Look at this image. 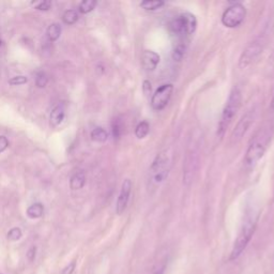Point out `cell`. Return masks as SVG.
Masks as SVG:
<instances>
[{"label": "cell", "mask_w": 274, "mask_h": 274, "mask_svg": "<svg viewBox=\"0 0 274 274\" xmlns=\"http://www.w3.org/2000/svg\"><path fill=\"white\" fill-rule=\"evenodd\" d=\"M258 216V212L255 210L249 211L245 214L244 221L242 223L238 237H237L233 249H231L230 260H236L237 258H239L240 255L244 252V249L248 245V243L255 233V229H256Z\"/></svg>", "instance_id": "1"}, {"label": "cell", "mask_w": 274, "mask_h": 274, "mask_svg": "<svg viewBox=\"0 0 274 274\" xmlns=\"http://www.w3.org/2000/svg\"><path fill=\"white\" fill-rule=\"evenodd\" d=\"M170 168H172V159H170L167 152H161L155 156L154 161L152 162L149 176H148V190L154 191L159 188L165 180L168 178Z\"/></svg>", "instance_id": "2"}, {"label": "cell", "mask_w": 274, "mask_h": 274, "mask_svg": "<svg viewBox=\"0 0 274 274\" xmlns=\"http://www.w3.org/2000/svg\"><path fill=\"white\" fill-rule=\"evenodd\" d=\"M270 133L267 130H260L252 139L244 156V164L247 168H254L264 156L270 142Z\"/></svg>", "instance_id": "3"}, {"label": "cell", "mask_w": 274, "mask_h": 274, "mask_svg": "<svg viewBox=\"0 0 274 274\" xmlns=\"http://www.w3.org/2000/svg\"><path fill=\"white\" fill-rule=\"evenodd\" d=\"M241 101H242V95L241 91L238 87H235L233 90L230 91V94L226 104L224 106L222 117L218 123L217 127V135L220 137H223L225 132H226L227 127L231 123V121L235 118V116L238 113L241 106Z\"/></svg>", "instance_id": "4"}, {"label": "cell", "mask_w": 274, "mask_h": 274, "mask_svg": "<svg viewBox=\"0 0 274 274\" xmlns=\"http://www.w3.org/2000/svg\"><path fill=\"white\" fill-rule=\"evenodd\" d=\"M197 27V21L191 13H184L177 16L169 23L170 32L179 39V42L185 41V38L195 32Z\"/></svg>", "instance_id": "5"}, {"label": "cell", "mask_w": 274, "mask_h": 274, "mask_svg": "<svg viewBox=\"0 0 274 274\" xmlns=\"http://www.w3.org/2000/svg\"><path fill=\"white\" fill-rule=\"evenodd\" d=\"M199 162V142L196 138H194L188 144V147L186 150L184 164H183V183L185 185H190L195 173H196Z\"/></svg>", "instance_id": "6"}, {"label": "cell", "mask_w": 274, "mask_h": 274, "mask_svg": "<svg viewBox=\"0 0 274 274\" xmlns=\"http://www.w3.org/2000/svg\"><path fill=\"white\" fill-rule=\"evenodd\" d=\"M246 10L244 5L239 2H236L224 11L222 15V24L227 28L239 27L244 22Z\"/></svg>", "instance_id": "7"}, {"label": "cell", "mask_w": 274, "mask_h": 274, "mask_svg": "<svg viewBox=\"0 0 274 274\" xmlns=\"http://www.w3.org/2000/svg\"><path fill=\"white\" fill-rule=\"evenodd\" d=\"M265 47V40L264 38H257L249 43L243 53L241 54V57L239 59V66L240 69H245L248 65H251L255 60H256Z\"/></svg>", "instance_id": "8"}, {"label": "cell", "mask_w": 274, "mask_h": 274, "mask_svg": "<svg viewBox=\"0 0 274 274\" xmlns=\"http://www.w3.org/2000/svg\"><path fill=\"white\" fill-rule=\"evenodd\" d=\"M173 91H174V86L172 84H164L160 88H157L151 97L152 108L157 112L165 108L169 103L170 99H172Z\"/></svg>", "instance_id": "9"}, {"label": "cell", "mask_w": 274, "mask_h": 274, "mask_svg": "<svg viewBox=\"0 0 274 274\" xmlns=\"http://www.w3.org/2000/svg\"><path fill=\"white\" fill-rule=\"evenodd\" d=\"M255 119V112L254 111H248L245 113V115L242 116V118L239 120V122L237 123L235 130L231 134V139L234 142H238L240 139L245 135L246 132L248 131L249 126L252 125Z\"/></svg>", "instance_id": "10"}, {"label": "cell", "mask_w": 274, "mask_h": 274, "mask_svg": "<svg viewBox=\"0 0 274 274\" xmlns=\"http://www.w3.org/2000/svg\"><path fill=\"white\" fill-rule=\"evenodd\" d=\"M132 181L130 179H125L121 185V190L117 199V205H116V212L117 214H122L125 211L127 204H129L131 192H132Z\"/></svg>", "instance_id": "11"}, {"label": "cell", "mask_w": 274, "mask_h": 274, "mask_svg": "<svg viewBox=\"0 0 274 274\" xmlns=\"http://www.w3.org/2000/svg\"><path fill=\"white\" fill-rule=\"evenodd\" d=\"M160 63V56L153 51H145L142 56V65L147 72H152Z\"/></svg>", "instance_id": "12"}, {"label": "cell", "mask_w": 274, "mask_h": 274, "mask_svg": "<svg viewBox=\"0 0 274 274\" xmlns=\"http://www.w3.org/2000/svg\"><path fill=\"white\" fill-rule=\"evenodd\" d=\"M51 123L54 126H57L62 122L64 119V108L61 105H57L56 107H54V109L51 113Z\"/></svg>", "instance_id": "13"}, {"label": "cell", "mask_w": 274, "mask_h": 274, "mask_svg": "<svg viewBox=\"0 0 274 274\" xmlns=\"http://www.w3.org/2000/svg\"><path fill=\"white\" fill-rule=\"evenodd\" d=\"M85 183H86V176H85L84 172H77L72 176L70 181L72 190H80L85 185Z\"/></svg>", "instance_id": "14"}, {"label": "cell", "mask_w": 274, "mask_h": 274, "mask_svg": "<svg viewBox=\"0 0 274 274\" xmlns=\"http://www.w3.org/2000/svg\"><path fill=\"white\" fill-rule=\"evenodd\" d=\"M44 213V207L42 204H33L27 209V215L30 218H39Z\"/></svg>", "instance_id": "15"}, {"label": "cell", "mask_w": 274, "mask_h": 274, "mask_svg": "<svg viewBox=\"0 0 274 274\" xmlns=\"http://www.w3.org/2000/svg\"><path fill=\"white\" fill-rule=\"evenodd\" d=\"M149 132H150V124L147 122V121H142V122H139L135 127V135L139 139L145 138L148 135Z\"/></svg>", "instance_id": "16"}, {"label": "cell", "mask_w": 274, "mask_h": 274, "mask_svg": "<svg viewBox=\"0 0 274 274\" xmlns=\"http://www.w3.org/2000/svg\"><path fill=\"white\" fill-rule=\"evenodd\" d=\"M91 138H92L94 142L104 143L107 141L108 134L103 127H95V129L91 132Z\"/></svg>", "instance_id": "17"}, {"label": "cell", "mask_w": 274, "mask_h": 274, "mask_svg": "<svg viewBox=\"0 0 274 274\" xmlns=\"http://www.w3.org/2000/svg\"><path fill=\"white\" fill-rule=\"evenodd\" d=\"M164 2L162 0H145L141 2V7L147 11H154L163 7Z\"/></svg>", "instance_id": "18"}, {"label": "cell", "mask_w": 274, "mask_h": 274, "mask_svg": "<svg viewBox=\"0 0 274 274\" xmlns=\"http://www.w3.org/2000/svg\"><path fill=\"white\" fill-rule=\"evenodd\" d=\"M186 50V42H178L177 45L175 46L174 52H173V58L177 61H180V60L183 58L184 53Z\"/></svg>", "instance_id": "19"}, {"label": "cell", "mask_w": 274, "mask_h": 274, "mask_svg": "<svg viewBox=\"0 0 274 274\" xmlns=\"http://www.w3.org/2000/svg\"><path fill=\"white\" fill-rule=\"evenodd\" d=\"M60 34H61V27L59 24H52V25L47 29V36L51 41H56L59 39Z\"/></svg>", "instance_id": "20"}, {"label": "cell", "mask_w": 274, "mask_h": 274, "mask_svg": "<svg viewBox=\"0 0 274 274\" xmlns=\"http://www.w3.org/2000/svg\"><path fill=\"white\" fill-rule=\"evenodd\" d=\"M63 22L68 25H73L78 21V13L75 10H68L63 14Z\"/></svg>", "instance_id": "21"}, {"label": "cell", "mask_w": 274, "mask_h": 274, "mask_svg": "<svg viewBox=\"0 0 274 274\" xmlns=\"http://www.w3.org/2000/svg\"><path fill=\"white\" fill-rule=\"evenodd\" d=\"M96 5V1L94 0H84V1L80 4V12L83 14L89 13L92 11Z\"/></svg>", "instance_id": "22"}, {"label": "cell", "mask_w": 274, "mask_h": 274, "mask_svg": "<svg viewBox=\"0 0 274 274\" xmlns=\"http://www.w3.org/2000/svg\"><path fill=\"white\" fill-rule=\"evenodd\" d=\"M47 82H48V78H47V76H46V74H45L44 72H39L38 74H36L35 84H36V86H38L39 88L45 87L46 85H47Z\"/></svg>", "instance_id": "23"}, {"label": "cell", "mask_w": 274, "mask_h": 274, "mask_svg": "<svg viewBox=\"0 0 274 274\" xmlns=\"http://www.w3.org/2000/svg\"><path fill=\"white\" fill-rule=\"evenodd\" d=\"M22 238V230L17 227L12 228L8 233V239L11 241H17Z\"/></svg>", "instance_id": "24"}, {"label": "cell", "mask_w": 274, "mask_h": 274, "mask_svg": "<svg viewBox=\"0 0 274 274\" xmlns=\"http://www.w3.org/2000/svg\"><path fill=\"white\" fill-rule=\"evenodd\" d=\"M27 82H28V78L26 76L20 75V76H15L13 78H11V80L9 81V84L12 85V86H18V85H24Z\"/></svg>", "instance_id": "25"}, {"label": "cell", "mask_w": 274, "mask_h": 274, "mask_svg": "<svg viewBox=\"0 0 274 274\" xmlns=\"http://www.w3.org/2000/svg\"><path fill=\"white\" fill-rule=\"evenodd\" d=\"M33 7L38 10L41 11H47L48 9L51 8L52 2L48 1V0H43V1H39V2H33Z\"/></svg>", "instance_id": "26"}, {"label": "cell", "mask_w": 274, "mask_h": 274, "mask_svg": "<svg viewBox=\"0 0 274 274\" xmlns=\"http://www.w3.org/2000/svg\"><path fill=\"white\" fill-rule=\"evenodd\" d=\"M8 147H9V142H8L7 137L0 136V153L3 152Z\"/></svg>", "instance_id": "27"}, {"label": "cell", "mask_w": 274, "mask_h": 274, "mask_svg": "<svg viewBox=\"0 0 274 274\" xmlns=\"http://www.w3.org/2000/svg\"><path fill=\"white\" fill-rule=\"evenodd\" d=\"M75 265H76L75 261H72L69 266H66L62 270V274H72L75 269Z\"/></svg>", "instance_id": "28"}, {"label": "cell", "mask_w": 274, "mask_h": 274, "mask_svg": "<svg viewBox=\"0 0 274 274\" xmlns=\"http://www.w3.org/2000/svg\"><path fill=\"white\" fill-rule=\"evenodd\" d=\"M113 133L115 138H118L120 136V124L118 121H115L113 124Z\"/></svg>", "instance_id": "29"}, {"label": "cell", "mask_w": 274, "mask_h": 274, "mask_svg": "<svg viewBox=\"0 0 274 274\" xmlns=\"http://www.w3.org/2000/svg\"><path fill=\"white\" fill-rule=\"evenodd\" d=\"M28 257L30 260H33L35 257V247H31L30 251L28 252Z\"/></svg>", "instance_id": "30"}, {"label": "cell", "mask_w": 274, "mask_h": 274, "mask_svg": "<svg viewBox=\"0 0 274 274\" xmlns=\"http://www.w3.org/2000/svg\"><path fill=\"white\" fill-rule=\"evenodd\" d=\"M270 109H271V113L274 116V94L272 96V101H271V105H270Z\"/></svg>", "instance_id": "31"}, {"label": "cell", "mask_w": 274, "mask_h": 274, "mask_svg": "<svg viewBox=\"0 0 274 274\" xmlns=\"http://www.w3.org/2000/svg\"><path fill=\"white\" fill-rule=\"evenodd\" d=\"M270 61H271V64L274 66V51H273L271 57H270Z\"/></svg>", "instance_id": "32"}, {"label": "cell", "mask_w": 274, "mask_h": 274, "mask_svg": "<svg viewBox=\"0 0 274 274\" xmlns=\"http://www.w3.org/2000/svg\"><path fill=\"white\" fill-rule=\"evenodd\" d=\"M153 274H164V270H163V269H160V270H157L156 272H154Z\"/></svg>", "instance_id": "33"}, {"label": "cell", "mask_w": 274, "mask_h": 274, "mask_svg": "<svg viewBox=\"0 0 274 274\" xmlns=\"http://www.w3.org/2000/svg\"><path fill=\"white\" fill-rule=\"evenodd\" d=\"M0 46H1V41H0Z\"/></svg>", "instance_id": "34"}]
</instances>
